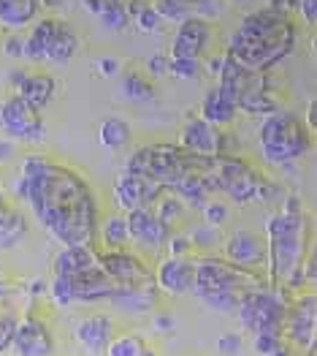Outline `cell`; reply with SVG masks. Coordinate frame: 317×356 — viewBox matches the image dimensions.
I'll return each mask as SVG.
<instances>
[{"mask_svg": "<svg viewBox=\"0 0 317 356\" xmlns=\"http://www.w3.org/2000/svg\"><path fill=\"white\" fill-rule=\"evenodd\" d=\"M146 68H149V76H163V74H169V55H152L149 63H146Z\"/></svg>", "mask_w": 317, "mask_h": 356, "instance_id": "obj_48", "label": "cell"}, {"mask_svg": "<svg viewBox=\"0 0 317 356\" xmlns=\"http://www.w3.org/2000/svg\"><path fill=\"white\" fill-rule=\"evenodd\" d=\"M76 49H79V35L74 33L71 25L60 22V28L55 30V35H52L46 60H49V63H58V65L60 63H68V60L76 55Z\"/></svg>", "mask_w": 317, "mask_h": 356, "instance_id": "obj_29", "label": "cell"}, {"mask_svg": "<svg viewBox=\"0 0 317 356\" xmlns=\"http://www.w3.org/2000/svg\"><path fill=\"white\" fill-rule=\"evenodd\" d=\"M217 348H220V354L236 356V354H241L244 343H241V337H239V334H233V332H228V334H223V337L217 340Z\"/></svg>", "mask_w": 317, "mask_h": 356, "instance_id": "obj_46", "label": "cell"}, {"mask_svg": "<svg viewBox=\"0 0 317 356\" xmlns=\"http://www.w3.org/2000/svg\"><path fill=\"white\" fill-rule=\"evenodd\" d=\"M3 52L14 60L25 58V35H19V33H8L6 41H3Z\"/></svg>", "mask_w": 317, "mask_h": 356, "instance_id": "obj_44", "label": "cell"}, {"mask_svg": "<svg viewBox=\"0 0 317 356\" xmlns=\"http://www.w3.org/2000/svg\"><path fill=\"white\" fill-rule=\"evenodd\" d=\"M280 346H282V337H274V334H255V351H258L260 356L274 354Z\"/></svg>", "mask_w": 317, "mask_h": 356, "instance_id": "obj_47", "label": "cell"}, {"mask_svg": "<svg viewBox=\"0 0 317 356\" xmlns=\"http://www.w3.org/2000/svg\"><path fill=\"white\" fill-rule=\"evenodd\" d=\"M209 163H212V161H201V158L185 152L179 145L155 142V145L139 147L130 155L128 172L142 175V177L157 182L163 191H171L182 177H187L190 172H203V169H209Z\"/></svg>", "mask_w": 317, "mask_h": 356, "instance_id": "obj_6", "label": "cell"}, {"mask_svg": "<svg viewBox=\"0 0 317 356\" xmlns=\"http://www.w3.org/2000/svg\"><path fill=\"white\" fill-rule=\"evenodd\" d=\"M65 3H68V0H38V6H44V8H49V11L65 8Z\"/></svg>", "mask_w": 317, "mask_h": 356, "instance_id": "obj_56", "label": "cell"}, {"mask_svg": "<svg viewBox=\"0 0 317 356\" xmlns=\"http://www.w3.org/2000/svg\"><path fill=\"white\" fill-rule=\"evenodd\" d=\"M152 8L157 11L160 19H166V22H179V25H182L187 17H193V14H190V6H187V3H179V0H155Z\"/></svg>", "mask_w": 317, "mask_h": 356, "instance_id": "obj_35", "label": "cell"}, {"mask_svg": "<svg viewBox=\"0 0 317 356\" xmlns=\"http://www.w3.org/2000/svg\"><path fill=\"white\" fill-rule=\"evenodd\" d=\"M201 60H173L169 58V74L176 79H198L201 76Z\"/></svg>", "mask_w": 317, "mask_h": 356, "instance_id": "obj_39", "label": "cell"}, {"mask_svg": "<svg viewBox=\"0 0 317 356\" xmlns=\"http://www.w3.org/2000/svg\"><path fill=\"white\" fill-rule=\"evenodd\" d=\"M17 95H22L33 109H44L52 98H55V79L49 74H28L25 82L19 85Z\"/></svg>", "mask_w": 317, "mask_h": 356, "instance_id": "obj_26", "label": "cell"}, {"mask_svg": "<svg viewBox=\"0 0 317 356\" xmlns=\"http://www.w3.org/2000/svg\"><path fill=\"white\" fill-rule=\"evenodd\" d=\"M125 226H128V237L144 250H160V248H166V242L171 237V229L152 212V207L128 212Z\"/></svg>", "mask_w": 317, "mask_h": 356, "instance_id": "obj_14", "label": "cell"}, {"mask_svg": "<svg viewBox=\"0 0 317 356\" xmlns=\"http://www.w3.org/2000/svg\"><path fill=\"white\" fill-rule=\"evenodd\" d=\"M85 3V8L89 14H95V17H101V11H103V3L106 0H82Z\"/></svg>", "mask_w": 317, "mask_h": 356, "instance_id": "obj_53", "label": "cell"}, {"mask_svg": "<svg viewBox=\"0 0 317 356\" xmlns=\"http://www.w3.org/2000/svg\"><path fill=\"white\" fill-rule=\"evenodd\" d=\"M98 261V248H85V245H71L62 248L55 261H52V272L55 277H74L76 272H82L85 267Z\"/></svg>", "mask_w": 317, "mask_h": 356, "instance_id": "obj_23", "label": "cell"}, {"mask_svg": "<svg viewBox=\"0 0 317 356\" xmlns=\"http://www.w3.org/2000/svg\"><path fill=\"white\" fill-rule=\"evenodd\" d=\"M0 128L11 139H22V142H41L46 136V125L38 115V109H33L17 92L0 104Z\"/></svg>", "mask_w": 317, "mask_h": 356, "instance_id": "obj_10", "label": "cell"}, {"mask_svg": "<svg viewBox=\"0 0 317 356\" xmlns=\"http://www.w3.org/2000/svg\"><path fill=\"white\" fill-rule=\"evenodd\" d=\"M201 120H206L209 125H214V128H223V125H231L233 120H236V106L228 104L223 95H220V90H209L206 92V98H203L201 104Z\"/></svg>", "mask_w": 317, "mask_h": 356, "instance_id": "obj_28", "label": "cell"}, {"mask_svg": "<svg viewBox=\"0 0 317 356\" xmlns=\"http://www.w3.org/2000/svg\"><path fill=\"white\" fill-rule=\"evenodd\" d=\"M14 152H17V149H14L11 142H0V163H3V161H8Z\"/></svg>", "mask_w": 317, "mask_h": 356, "instance_id": "obj_55", "label": "cell"}, {"mask_svg": "<svg viewBox=\"0 0 317 356\" xmlns=\"http://www.w3.org/2000/svg\"><path fill=\"white\" fill-rule=\"evenodd\" d=\"M60 28V19L55 17H44L38 22H33L30 33L25 35V58H30L33 63H44L46 52H49V44H52V35Z\"/></svg>", "mask_w": 317, "mask_h": 356, "instance_id": "obj_25", "label": "cell"}, {"mask_svg": "<svg viewBox=\"0 0 317 356\" xmlns=\"http://www.w3.org/2000/svg\"><path fill=\"white\" fill-rule=\"evenodd\" d=\"M98 136H101V145L106 149H122L130 142V125L122 118H106L101 122Z\"/></svg>", "mask_w": 317, "mask_h": 356, "instance_id": "obj_30", "label": "cell"}, {"mask_svg": "<svg viewBox=\"0 0 317 356\" xmlns=\"http://www.w3.org/2000/svg\"><path fill=\"white\" fill-rule=\"evenodd\" d=\"M236 3H250V0H236Z\"/></svg>", "mask_w": 317, "mask_h": 356, "instance_id": "obj_58", "label": "cell"}, {"mask_svg": "<svg viewBox=\"0 0 317 356\" xmlns=\"http://www.w3.org/2000/svg\"><path fill=\"white\" fill-rule=\"evenodd\" d=\"M268 286L258 269H247L220 256H203L196 261L193 294L217 313H236L244 297Z\"/></svg>", "mask_w": 317, "mask_h": 356, "instance_id": "obj_4", "label": "cell"}, {"mask_svg": "<svg viewBox=\"0 0 317 356\" xmlns=\"http://www.w3.org/2000/svg\"><path fill=\"white\" fill-rule=\"evenodd\" d=\"M223 60H225V55H220V58H214V60H209V71L217 76L220 74V68H223Z\"/></svg>", "mask_w": 317, "mask_h": 356, "instance_id": "obj_57", "label": "cell"}, {"mask_svg": "<svg viewBox=\"0 0 317 356\" xmlns=\"http://www.w3.org/2000/svg\"><path fill=\"white\" fill-rule=\"evenodd\" d=\"M217 76H220V82H217L220 95L236 106V112L266 118V115L280 109L277 101L268 92V74L266 71L247 68L239 60H233L231 55H225Z\"/></svg>", "mask_w": 317, "mask_h": 356, "instance_id": "obj_5", "label": "cell"}, {"mask_svg": "<svg viewBox=\"0 0 317 356\" xmlns=\"http://www.w3.org/2000/svg\"><path fill=\"white\" fill-rule=\"evenodd\" d=\"M258 142L263 158L268 163H274V166H282V163L298 161V158H304L309 152L312 134H309V128L304 125L301 118H295L293 112L277 109V112L263 118L258 131Z\"/></svg>", "mask_w": 317, "mask_h": 356, "instance_id": "obj_7", "label": "cell"}, {"mask_svg": "<svg viewBox=\"0 0 317 356\" xmlns=\"http://www.w3.org/2000/svg\"><path fill=\"white\" fill-rule=\"evenodd\" d=\"M179 3H187V6H190V0H179Z\"/></svg>", "mask_w": 317, "mask_h": 356, "instance_id": "obj_59", "label": "cell"}, {"mask_svg": "<svg viewBox=\"0 0 317 356\" xmlns=\"http://www.w3.org/2000/svg\"><path fill=\"white\" fill-rule=\"evenodd\" d=\"M288 302L280 294L277 286H263L260 291L244 297L239 305L236 316L241 321V327L250 329L252 334H274L282 337V327H285V316H288Z\"/></svg>", "mask_w": 317, "mask_h": 356, "instance_id": "obj_9", "label": "cell"}, {"mask_svg": "<svg viewBox=\"0 0 317 356\" xmlns=\"http://www.w3.org/2000/svg\"><path fill=\"white\" fill-rule=\"evenodd\" d=\"M155 283L152 286H130V289H114V294L109 297V302L130 313V316H142V313H149L155 307Z\"/></svg>", "mask_w": 317, "mask_h": 356, "instance_id": "obj_24", "label": "cell"}, {"mask_svg": "<svg viewBox=\"0 0 317 356\" xmlns=\"http://www.w3.org/2000/svg\"><path fill=\"white\" fill-rule=\"evenodd\" d=\"M122 90H125V95H128L130 101H139V104H144V101H152V98H155L152 82L146 79L144 74H136V71L125 74V79H122Z\"/></svg>", "mask_w": 317, "mask_h": 356, "instance_id": "obj_33", "label": "cell"}, {"mask_svg": "<svg viewBox=\"0 0 317 356\" xmlns=\"http://www.w3.org/2000/svg\"><path fill=\"white\" fill-rule=\"evenodd\" d=\"M25 76H28V71H11V74H8V82H11V88L19 90V85L25 82Z\"/></svg>", "mask_w": 317, "mask_h": 356, "instance_id": "obj_54", "label": "cell"}, {"mask_svg": "<svg viewBox=\"0 0 317 356\" xmlns=\"http://www.w3.org/2000/svg\"><path fill=\"white\" fill-rule=\"evenodd\" d=\"M201 209H203V223L206 226H214V229H220L228 220V215H231L228 204L225 202H217V199H209Z\"/></svg>", "mask_w": 317, "mask_h": 356, "instance_id": "obj_37", "label": "cell"}, {"mask_svg": "<svg viewBox=\"0 0 317 356\" xmlns=\"http://www.w3.org/2000/svg\"><path fill=\"white\" fill-rule=\"evenodd\" d=\"M203 177H206L209 193L220 191L225 199H231L236 204L258 202L260 188H263V182H266L247 161L231 158V155L214 158V161L209 163V169L203 172Z\"/></svg>", "mask_w": 317, "mask_h": 356, "instance_id": "obj_8", "label": "cell"}, {"mask_svg": "<svg viewBox=\"0 0 317 356\" xmlns=\"http://www.w3.org/2000/svg\"><path fill=\"white\" fill-rule=\"evenodd\" d=\"M266 239V261L271 272L268 283L277 289L304 286V264L309 261L312 223L295 196H288L285 207L268 218Z\"/></svg>", "mask_w": 317, "mask_h": 356, "instance_id": "obj_3", "label": "cell"}, {"mask_svg": "<svg viewBox=\"0 0 317 356\" xmlns=\"http://www.w3.org/2000/svg\"><path fill=\"white\" fill-rule=\"evenodd\" d=\"M152 277H155V289H160L166 294H193V289H196V261L169 256Z\"/></svg>", "mask_w": 317, "mask_h": 356, "instance_id": "obj_18", "label": "cell"}, {"mask_svg": "<svg viewBox=\"0 0 317 356\" xmlns=\"http://www.w3.org/2000/svg\"><path fill=\"white\" fill-rule=\"evenodd\" d=\"M152 212H155V215H157V218H160V220H163V223L171 229L173 223H176V220L185 215V204H182V202H179L173 193H166V191H163V193L157 196V202L152 204Z\"/></svg>", "mask_w": 317, "mask_h": 356, "instance_id": "obj_34", "label": "cell"}, {"mask_svg": "<svg viewBox=\"0 0 317 356\" xmlns=\"http://www.w3.org/2000/svg\"><path fill=\"white\" fill-rule=\"evenodd\" d=\"M98 264L103 267V272L114 280L117 289H130V286H152L155 277L144 261L130 253V250H98Z\"/></svg>", "mask_w": 317, "mask_h": 356, "instance_id": "obj_11", "label": "cell"}, {"mask_svg": "<svg viewBox=\"0 0 317 356\" xmlns=\"http://www.w3.org/2000/svg\"><path fill=\"white\" fill-rule=\"evenodd\" d=\"M128 11H125V3L122 0H106L103 3V11H101V22L106 30H122L128 25Z\"/></svg>", "mask_w": 317, "mask_h": 356, "instance_id": "obj_36", "label": "cell"}, {"mask_svg": "<svg viewBox=\"0 0 317 356\" xmlns=\"http://www.w3.org/2000/svg\"><path fill=\"white\" fill-rule=\"evenodd\" d=\"M163 193V188L152 179L133 175V172H119L114 179V204L122 212H133V209L152 207L157 202V196Z\"/></svg>", "mask_w": 317, "mask_h": 356, "instance_id": "obj_13", "label": "cell"}, {"mask_svg": "<svg viewBox=\"0 0 317 356\" xmlns=\"http://www.w3.org/2000/svg\"><path fill=\"white\" fill-rule=\"evenodd\" d=\"M160 22H163V19H160V17H157V11L152 8V3H149L144 11L136 17V25H139L142 33H155V30L160 28Z\"/></svg>", "mask_w": 317, "mask_h": 356, "instance_id": "obj_45", "label": "cell"}, {"mask_svg": "<svg viewBox=\"0 0 317 356\" xmlns=\"http://www.w3.org/2000/svg\"><path fill=\"white\" fill-rule=\"evenodd\" d=\"M106 356H155L152 348L146 346L142 334H122V337H112Z\"/></svg>", "mask_w": 317, "mask_h": 356, "instance_id": "obj_31", "label": "cell"}, {"mask_svg": "<svg viewBox=\"0 0 317 356\" xmlns=\"http://www.w3.org/2000/svg\"><path fill=\"white\" fill-rule=\"evenodd\" d=\"M28 234V218L25 212L11 204L3 193H0V250H11L17 248Z\"/></svg>", "mask_w": 317, "mask_h": 356, "instance_id": "obj_22", "label": "cell"}, {"mask_svg": "<svg viewBox=\"0 0 317 356\" xmlns=\"http://www.w3.org/2000/svg\"><path fill=\"white\" fill-rule=\"evenodd\" d=\"M17 196L28 202L41 229L62 248L98 242V204L82 175L44 155H28L22 161Z\"/></svg>", "mask_w": 317, "mask_h": 356, "instance_id": "obj_1", "label": "cell"}, {"mask_svg": "<svg viewBox=\"0 0 317 356\" xmlns=\"http://www.w3.org/2000/svg\"><path fill=\"white\" fill-rule=\"evenodd\" d=\"M288 11L293 14H301L304 17V22H309V25H315L317 19V0H288Z\"/></svg>", "mask_w": 317, "mask_h": 356, "instance_id": "obj_41", "label": "cell"}, {"mask_svg": "<svg viewBox=\"0 0 317 356\" xmlns=\"http://www.w3.org/2000/svg\"><path fill=\"white\" fill-rule=\"evenodd\" d=\"M146 6H149V0H128V3H125V11H128V17H130V19H136Z\"/></svg>", "mask_w": 317, "mask_h": 356, "instance_id": "obj_50", "label": "cell"}, {"mask_svg": "<svg viewBox=\"0 0 317 356\" xmlns=\"http://www.w3.org/2000/svg\"><path fill=\"white\" fill-rule=\"evenodd\" d=\"M98 71L103 74V76H114L117 71H119V63L114 58H101L98 60Z\"/></svg>", "mask_w": 317, "mask_h": 356, "instance_id": "obj_49", "label": "cell"}, {"mask_svg": "<svg viewBox=\"0 0 317 356\" xmlns=\"http://www.w3.org/2000/svg\"><path fill=\"white\" fill-rule=\"evenodd\" d=\"M166 248H169V256H173V259H187V253L193 250L187 234H171L169 242H166Z\"/></svg>", "mask_w": 317, "mask_h": 356, "instance_id": "obj_42", "label": "cell"}, {"mask_svg": "<svg viewBox=\"0 0 317 356\" xmlns=\"http://www.w3.org/2000/svg\"><path fill=\"white\" fill-rule=\"evenodd\" d=\"M225 11V0H190V14L198 19H214Z\"/></svg>", "mask_w": 317, "mask_h": 356, "instance_id": "obj_38", "label": "cell"}, {"mask_svg": "<svg viewBox=\"0 0 317 356\" xmlns=\"http://www.w3.org/2000/svg\"><path fill=\"white\" fill-rule=\"evenodd\" d=\"M209 35H212V25L206 19H198V17H187L176 35H173L171 44V55L173 60H201L203 49L209 44Z\"/></svg>", "mask_w": 317, "mask_h": 356, "instance_id": "obj_17", "label": "cell"}, {"mask_svg": "<svg viewBox=\"0 0 317 356\" xmlns=\"http://www.w3.org/2000/svg\"><path fill=\"white\" fill-rule=\"evenodd\" d=\"M315 327H317V299L315 294H304L293 307H288L282 337H288L298 351L315 348Z\"/></svg>", "mask_w": 317, "mask_h": 356, "instance_id": "obj_12", "label": "cell"}, {"mask_svg": "<svg viewBox=\"0 0 317 356\" xmlns=\"http://www.w3.org/2000/svg\"><path fill=\"white\" fill-rule=\"evenodd\" d=\"M225 259L239 264V267L258 269L260 264H266V245L252 232H236L225 242Z\"/></svg>", "mask_w": 317, "mask_h": 356, "instance_id": "obj_20", "label": "cell"}, {"mask_svg": "<svg viewBox=\"0 0 317 356\" xmlns=\"http://www.w3.org/2000/svg\"><path fill=\"white\" fill-rule=\"evenodd\" d=\"M101 232V237L103 242L109 245V250H119V248H125L128 245V226H125V218L122 215H112V218H106L103 220V226H98Z\"/></svg>", "mask_w": 317, "mask_h": 356, "instance_id": "obj_32", "label": "cell"}, {"mask_svg": "<svg viewBox=\"0 0 317 356\" xmlns=\"http://www.w3.org/2000/svg\"><path fill=\"white\" fill-rule=\"evenodd\" d=\"M68 286H71V302H101V299H109L114 294V280L103 272V267L95 261L85 267L82 272H76L74 277H65Z\"/></svg>", "mask_w": 317, "mask_h": 356, "instance_id": "obj_16", "label": "cell"}, {"mask_svg": "<svg viewBox=\"0 0 317 356\" xmlns=\"http://www.w3.org/2000/svg\"><path fill=\"white\" fill-rule=\"evenodd\" d=\"M14 329H17V318H11L8 313H0V354L11 348Z\"/></svg>", "mask_w": 317, "mask_h": 356, "instance_id": "obj_43", "label": "cell"}, {"mask_svg": "<svg viewBox=\"0 0 317 356\" xmlns=\"http://www.w3.org/2000/svg\"><path fill=\"white\" fill-rule=\"evenodd\" d=\"M295 22L290 11H280L271 6H263L258 11H250L228 38V52L247 68L268 71L277 63L290 55L295 47Z\"/></svg>", "mask_w": 317, "mask_h": 356, "instance_id": "obj_2", "label": "cell"}, {"mask_svg": "<svg viewBox=\"0 0 317 356\" xmlns=\"http://www.w3.org/2000/svg\"><path fill=\"white\" fill-rule=\"evenodd\" d=\"M173 329V318L171 316H166V313H160V316H155V332H171Z\"/></svg>", "mask_w": 317, "mask_h": 356, "instance_id": "obj_51", "label": "cell"}, {"mask_svg": "<svg viewBox=\"0 0 317 356\" xmlns=\"http://www.w3.org/2000/svg\"><path fill=\"white\" fill-rule=\"evenodd\" d=\"M74 334H76L82 348H87L89 354L101 356L106 354V348L112 343V321L106 316H87L76 324Z\"/></svg>", "mask_w": 317, "mask_h": 356, "instance_id": "obj_21", "label": "cell"}, {"mask_svg": "<svg viewBox=\"0 0 317 356\" xmlns=\"http://www.w3.org/2000/svg\"><path fill=\"white\" fill-rule=\"evenodd\" d=\"M38 17V0H0V25L19 30L35 22Z\"/></svg>", "mask_w": 317, "mask_h": 356, "instance_id": "obj_27", "label": "cell"}, {"mask_svg": "<svg viewBox=\"0 0 317 356\" xmlns=\"http://www.w3.org/2000/svg\"><path fill=\"white\" fill-rule=\"evenodd\" d=\"M304 125L309 128V134L317 128V104L315 101H312V104H309V109H307V122H304Z\"/></svg>", "mask_w": 317, "mask_h": 356, "instance_id": "obj_52", "label": "cell"}, {"mask_svg": "<svg viewBox=\"0 0 317 356\" xmlns=\"http://www.w3.org/2000/svg\"><path fill=\"white\" fill-rule=\"evenodd\" d=\"M190 245H193L196 250H212V248L220 245V232H217L214 226H206V223H203L201 229H196V232L190 234Z\"/></svg>", "mask_w": 317, "mask_h": 356, "instance_id": "obj_40", "label": "cell"}, {"mask_svg": "<svg viewBox=\"0 0 317 356\" xmlns=\"http://www.w3.org/2000/svg\"><path fill=\"white\" fill-rule=\"evenodd\" d=\"M11 348L17 351V356H49L55 343L46 324H41L38 318H25V321H17Z\"/></svg>", "mask_w": 317, "mask_h": 356, "instance_id": "obj_19", "label": "cell"}, {"mask_svg": "<svg viewBox=\"0 0 317 356\" xmlns=\"http://www.w3.org/2000/svg\"><path fill=\"white\" fill-rule=\"evenodd\" d=\"M179 147L201 161H214L223 155V131L209 125L206 120H190L185 128H182V136H179Z\"/></svg>", "mask_w": 317, "mask_h": 356, "instance_id": "obj_15", "label": "cell"}]
</instances>
